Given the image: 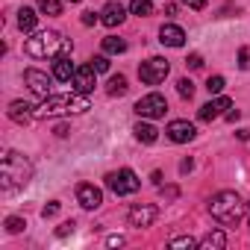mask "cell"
<instances>
[{
    "label": "cell",
    "mask_w": 250,
    "mask_h": 250,
    "mask_svg": "<svg viewBox=\"0 0 250 250\" xmlns=\"http://www.w3.org/2000/svg\"><path fill=\"white\" fill-rule=\"evenodd\" d=\"M91 68H94L97 74H103V71H109V59H106V56H94V59H91Z\"/></svg>",
    "instance_id": "obj_28"
},
{
    "label": "cell",
    "mask_w": 250,
    "mask_h": 250,
    "mask_svg": "<svg viewBox=\"0 0 250 250\" xmlns=\"http://www.w3.org/2000/svg\"><path fill=\"white\" fill-rule=\"evenodd\" d=\"M121 244H124V238H121V235H112V238H109V247H121Z\"/></svg>",
    "instance_id": "obj_36"
},
{
    "label": "cell",
    "mask_w": 250,
    "mask_h": 250,
    "mask_svg": "<svg viewBox=\"0 0 250 250\" xmlns=\"http://www.w3.org/2000/svg\"><path fill=\"white\" fill-rule=\"evenodd\" d=\"M206 88H209V94H221V88H224V77H209V80H206Z\"/></svg>",
    "instance_id": "obj_26"
},
{
    "label": "cell",
    "mask_w": 250,
    "mask_h": 250,
    "mask_svg": "<svg viewBox=\"0 0 250 250\" xmlns=\"http://www.w3.org/2000/svg\"><path fill=\"white\" fill-rule=\"evenodd\" d=\"M133 133H136V139H139V142H145V145H153V142L159 139V130L153 127V124H145V121H139V124H136Z\"/></svg>",
    "instance_id": "obj_18"
},
{
    "label": "cell",
    "mask_w": 250,
    "mask_h": 250,
    "mask_svg": "<svg viewBox=\"0 0 250 250\" xmlns=\"http://www.w3.org/2000/svg\"><path fill=\"white\" fill-rule=\"evenodd\" d=\"M127 77L124 74H118V77H109V83H106V91L112 94V97H121V94H127Z\"/></svg>",
    "instance_id": "obj_20"
},
{
    "label": "cell",
    "mask_w": 250,
    "mask_h": 250,
    "mask_svg": "<svg viewBox=\"0 0 250 250\" xmlns=\"http://www.w3.org/2000/svg\"><path fill=\"white\" fill-rule=\"evenodd\" d=\"M130 12L147 18V15H153V3H150V0H133V3H130Z\"/></svg>",
    "instance_id": "obj_22"
},
{
    "label": "cell",
    "mask_w": 250,
    "mask_h": 250,
    "mask_svg": "<svg viewBox=\"0 0 250 250\" xmlns=\"http://www.w3.org/2000/svg\"><path fill=\"white\" fill-rule=\"evenodd\" d=\"M106 186H109L118 197H127V194H136V191L142 188V180H139L130 168H121V171L106 174Z\"/></svg>",
    "instance_id": "obj_5"
},
{
    "label": "cell",
    "mask_w": 250,
    "mask_h": 250,
    "mask_svg": "<svg viewBox=\"0 0 250 250\" xmlns=\"http://www.w3.org/2000/svg\"><path fill=\"white\" fill-rule=\"evenodd\" d=\"M30 177H33L30 159L21 156V153H15V150H9L3 156V162H0V194L12 197L18 188H24L30 183Z\"/></svg>",
    "instance_id": "obj_1"
},
{
    "label": "cell",
    "mask_w": 250,
    "mask_h": 250,
    "mask_svg": "<svg viewBox=\"0 0 250 250\" xmlns=\"http://www.w3.org/2000/svg\"><path fill=\"white\" fill-rule=\"evenodd\" d=\"M209 212L218 224H238V218L244 215V203L235 191H221L209 200Z\"/></svg>",
    "instance_id": "obj_4"
},
{
    "label": "cell",
    "mask_w": 250,
    "mask_h": 250,
    "mask_svg": "<svg viewBox=\"0 0 250 250\" xmlns=\"http://www.w3.org/2000/svg\"><path fill=\"white\" fill-rule=\"evenodd\" d=\"M127 218H130V227H139L142 229V227H150L159 218V209L153 203H142V206H133Z\"/></svg>",
    "instance_id": "obj_9"
},
{
    "label": "cell",
    "mask_w": 250,
    "mask_h": 250,
    "mask_svg": "<svg viewBox=\"0 0 250 250\" xmlns=\"http://www.w3.org/2000/svg\"><path fill=\"white\" fill-rule=\"evenodd\" d=\"M24 227H27L24 218H6V229H9V232H21Z\"/></svg>",
    "instance_id": "obj_27"
},
{
    "label": "cell",
    "mask_w": 250,
    "mask_h": 250,
    "mask_svg": "<svg viewBox=\"0 0 250 250\" xmlns=\"http://www.w3.org/2000/svg\"><path fill=\"white\" fill-rule=\"evenodd\" d=\"M91 109L88 97L80 94H47L39 106H36V118H56V115H71V112H85Z\"/></svg>",
    "instance_id": "obj_2"
},
{
    "label": "cell",
    "mask_w": 250,
    "mask_h": 250,
    "mask_svg": "<svg viewBox=\"0 0 250 250\" xmlns=\"http://www.w3.org/2000/svg\"><path fill=\"white\" fill-rule=\"evenodd\" d=\"M103 50H106V53H124V50H127V42L109 36V39H103Z\"/></svg>",
    "instance_id": "obj_23"
},
{
    "label": "cell",
    "mask_w": 250,
    "mask_h": 250,
    "mask_svg": "<svg viewBox=\"0 0 250 250\" xmlns=\"http://www.w3.org/2000/svg\"><path fill=\"white\" fill-rule=\"evenodd\" d=\"M171 247H194V238L191 235H183V238H174Z\"/></svg>",
    "instance_id": "obj_29"
},
{
    "label": "cell",
    "mask_w": 250,
    "mask_h": 250,
    "mask_svg": "<svg viewBox=\"0 0 250 250\" xmlns=\"http://www.w3.org/2000/svg\"><path fill=\"white\" fill-rule=\"evenodd\" d=\"M180 171H183V174H188V171H191V159H186V162L180 165Z\"/></svg>",
    "instance_id": "obj_38"
},
{
    "label": "cell",
    "mask_w": 250,
    "mask_h": 250,
    "mask_svg": "<svg viewBox=\"0 0 250 250\" xmlns=\"http://www.w3.org/2000/svg\"><path fill=\"white\" fill-rule=\"evenodd\" d=\"M56 232H59V235H68V232H74V221H65V224H62Z\"/></svg>",
    "instance_id": "obj_33"
},
{
    "label": "cell",
    "mask_w": 250,
    "mask_h": 250,
    "mask_svg": "<svg viewBox=\"0 0 250 250\" xmlns=\"http://www.w3.org/2000/svg\"><path fill=\"white\" fill-rule=\"evenodd\" d=\"M36 21H39V15H36L33 9H27V6L18 12V27H21V33H33V30H36Z\"/></svg>",
    "instance_id": "obj_21"
},
{
    "label": "cell",
    "mask_w": 250,
    "mask_h": 250,
    "mask_svg": "<svg viewBox=\"0 0 250 250\" xmlns=\"http://www.w3.org/2000/svg\"><path fill=\"white\" fill-rule=\"evenodd\" d=\"M97 21H100V18H97L94 12H83V24H85V27H91V24H97Z\"/></svg>",
    "instance_id": "obj_31"
},
{
    "label": "cell",
    "mask_w": 250,
    "mask_h": 250,
    "mask_svg": "<svg viewBox=\"0 0 250 250\" xmlns=\"http://www.w3.org/2000/svg\"><path fill=\"white\" fill-rule=\"evenodd\" d=\"M194 136H197V130H194V124H188V121H171L168 124V139L177 142V145H186Z\"/></svg>",
    "instance_id": "obj_11"
},
{
    "label": "cell",
    "mask_w": 250,
    "mask_h": 250,
    "mask_svg": "<svg viewBox=\"0 0 250 250\" xmlns=\"http://www.w3.org/2000/svg\"><path fill=\"white\" fill-rule=\"evenodd\" d=\"M238 68H247V47L238 50Z\"/></svg>",
    "instance_id": "obj_35"
},
{
    "label": "cell",
    "mask_w": 250,
    "mask_h": 250,
    "mask_svg": "<svg viewBox=\"0 0 250 250\" xmlns=\"http://www.w3.org/2000/svg\"><path fill=\"white\" fill-rule=\"evenodd\" d=\"M186 65H188V68H191V71H197V68H203V59H200V56H197V53H191V56H188V59H186Z\"/></svg>",
    "instance_id": "obj_30"
},
{
    "label": "cell",
    "mask_w": 250,
    "mask_h": 250,
    "mask_svg": "<svg viewBox=\"0 0 250 250\" xmlns=\"http://www.w3.org/2000/svg\"><path fill=\"white\" fill-rule=\"evenodd\" d=\"M124 18H127V12H124V6L115 3V0L100 9V21H103L106 27H118V24H124Z\"/></svg>",
    "instance_id": "obj_15"
},
{
    "label": "cell",
    "mask_w": 250,
    "mask_h": 250,
    "mask_svg": "<svg viewBox=\"0 0 250 250\" xmlns=\"http://www.w3.org/2000/svg\"><path fill=\"white\" fill-rule=\"evenodd\" d=\"M9 118L24 127V124H30V121L36 118V106H30V103H24V100H15V103L9 106Z\"/></svg>",
    "instance_id": "obj_16"
},
{
    "label": "cell",
    "mask_w": 250,
    "mask_h": 250,
    "mask_svg": "<svg viewBox=\"0 0 250 250\" xmlns=\"http://www.w3.org/2000/svg\"><path fill=\"white\" fill-rule=\"evenodd\" d=\"M200 247H203V250H221V247H227V235H224L221 229L206 232V235H203V241H200Z\"/></svg>",
    "instance_id": "obj_19"
},
{
    "label": "cell",
    "mask_w": 250,
    "mask_h": 250,
    "mask_svg": "<svg viewBox=\"0 0 250 250\" xmlns=\"http://www.w3.org/2000/svg\"><path fill=\"white\" fill-rule=\"evenodd\" d=\"M74 74H77V68H74V62H71L68 56H59V59L53 62V77H56L59 83H71Z\"/></svg>",
    "instance_id": "obj_17"
},
{
    "label": "cell",
    "mask_w": 250,
    "mask_h": 250,
    "mask_svg": "<svg viewBox=\"0 0 250 250\" xmlns=\"http://www.w3.org/2000/svg\"><path fill=\"white\" fill-rule=\"evenodd\" d=\"M71 47H74V44H71V39H62L56 30L36 33L33 39H27V42H24V50H27V56H33V59L59 56V53H68Z\"/></svg>",
    "instance_id": "obj_3"
},
{
    "label": "cell",
    "mask_w": 250,
    "mask_h": 250,
    "mask_svg": "<svg viewBox=\"0 0 250 250\" xmlns=\"http://www.w3.org/2000/svg\"><path fill=\"white\" fill-rule=\"evenodd\" d=\"M68 3H80V0H68Z\"/></svg>",
    "instance_id": "obj_39"
},
{
    "label": "cell",
    "mask_w": 250,
    "mask_h": 250,
    "mask_svg": "<svg viewBox=\"0 0 250 250\" xmlns=\"http://www.w3.org/2000/svg\"><path fill=\"white\" fill-rule=\"evenodd\" d=\"M168 71H171V65H168V59H162V56H153V59H147V62L139 65V77H142L145 85H159V83L168 77Z\"/></svg>",
    "instance_id": "obj_6"
},
{
    "label": "cell",
    "mask_w": 250,
    "mask_h": 250,
    "mask_svg": "<svg viewBox=\"0 0 250 250\" xmlns=\"http://www.w3.org/2000/svg\"><path fill=\"white\" fill-rule=\"evenodd\" d=\"M159 42L168 44V47H183V44H186V33H183V27H177V24H162Z\"/></svg>",
    "instance_id": "obj_13"
},
{
    "label": "cell",
    "mask_w": 250,
    "mask_h": 250,
    "mask_svg": "<svg viewBox=\"0 0 250 250\" xmlns=\"http://www.w3.org/2000/svg\"><path fill=\"white\" fill-rule=\"evenodd\" d=\"M68 133H71V130L65 127V124H59V127H56V136H68Z\"/></svg>",
    "instance_id": "obj_37"
},
{
    "label": "cell",
    "mask_w": 250,
    "mask_h": 250,
    "mask_svg": "<svg viewBox=\"0 0 250 250\" xmlns=\"http://www.w3.org/2000/svg\"><path fill=\"white\" fill-rule=\"evenodd\" d=\"M39 9H42L44 15H50V18L62 15V3H59V0H39Z\"/></svg>",
    "instance_id": "obj_24"
},
{
    "label": "cell",
    "mask_w": 250,
    "mask_h": 250,
    "mask_svg": "<svg viewBox=\"0 0 250 250\" xmlns=\"http://www.w3.org/2000/svg\"><path fill=\"white\" fill-rule=\"evenodd\" d=\"M136 112H139L142 118H165V112H168V100H165L159 91L145 94V97L136 103Z\"/></svg>",
    "instance_id": "obj_7"
},
{
    "label": "cell",
    "mask_w": 250,
    "mask_h": 250,
    "mask_svg": "<svg viewBox=\"0 0 250 250\" xmlns=\"http://www.w3.org/2000/svg\"><path fill=\"white\" fill-rule=\"evenodd\" d=\"M56 212H59V203H50V206H44V209H42V215H44V218H53Z\"/></svg>",
    "instance_id": "obj_32"
},
{
    "label": "cell",
    "mask_w": 250,
    "mask_h": 250,
    "mask_svg": "<svg viewBox=\"0 0 250 250\" xmlns=\"http://www.w3.org/2000/svg\"><path fill=\"white\" fill-rule=\"evenodd\" d=\"M186 6H191V9H203L206 6V0H183Z\"/></svg>",
    "instance_id": "obj_34"
},
{
    "label": "cell",
    "mask_w": 250,
    "mask_h": 250,
    "mask_svg": "<svg viewBox=\"0 0 250 250\" xmlns=\"http://www.w3.org/2000/svg\"><path fill=\"white\" fill-rule=\"evenodd\" d=\"M77 200H80V206H85V209H97V206L103 203V191H100L97 186H91V183H80V186H77Z\"/></svg>",
    "instance_id": "obj_10"
},
{
    "label": "cell",
    "mask_w": 250,
    "mask_h": 250,
    "mask_svg": "<svg viewBox=\"0 0 250 250\" xmlns=\"http://www.w3.org/2000/svg\"><path fill=\"white\" fill-rule=\"evenodd\" d=\"M24 83H27L30 91L39 94V97H47V94H50V85H53V80H50L44 71H39V68H27V71H24Z\"/></svg>",
    "instance_id": "obj_8"
},
{
    "label": "cell",
    "mask_w": 250,
    "mask_h": 250,
    "mask_svg": "<svg viewBox=\"0 0 250 250\" xmlns=\"http://www.w3.org/2000/svg\"><path fill=\"white\" fill-rule=\"evenodd\" d=\"M232 103H229V97H218V100H209V103H203L200 106V112H197V118L200 121H215V118H221L224 115V109H229Z\"/></svg>",
    "instance_id": "obj_12"
},
{
    "label": "cell",
    "mask_w": 250,
    "mask_h": 250,
    "mask_svg": "<svg viewBox=\"0 0 250 250\" xmlns=\"http://www.w3.org/2000/svg\"><path fill=\"white\" fill-rule=\"evenodd\" d=\"M94 74H97V71H94L91 65L77 68V74H74V88H77V91H83V94H88V91L97 85V83H94Z\"/></svg>",
    "instance_id": "obj_14"
},
{
    "label": "cell",
    "mask_w": 250,
    "mask_h": 250,
    "mask_svg": "<svg viewBox=\"0 0 250 250\" xmlns=\"http://www.w3.org/2000/svg\"><path fill=\"white\" fill-rule=\"evenodd\" d=\"M177 91H180L183 100H191V97H194V83L183 77V80H177Z\"/></svg>",
    "instance_id": "obj_25"
}]
</instances>
